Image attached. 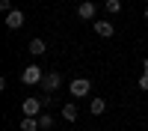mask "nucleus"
I'll list each match as a JSON object with an SVG mask.
<instances>
[{
  "instance_id": "f257e3e1",
  "label": "nucleus",
  "mask_w": 148,
  "mask_h": 131,
  "mask_svg": "<svg viewBox=\"0 0 148 131\" xmlns=\"http://www.w3.org/2000/svg\"><path fill=\"white\" fill-rule=\"evenodd\" d=\"M68 92L74 95V98H86V95L92 92V80H89V78H74V80L68 83Z\"/></svg>"
},
{
  "instance_id": "f03ea898",
  "label": "nucleus",
  "mask_w": 148,
  "mask_h": 131,
  "mask_svg": "<svg viewBox=\"0 0 148 131\" xmlns=\"http://www.w3.org/2000/svg\"><path fill=\"white\" fill-rule=\"evenodd\" d=\"M42 78H45V75H42V69H39V66H27V69L21 71V80L27 83V87H39Z\"/></svg>"
},
{
  "instance_id": "7ed1b4c3",
  "label": "nucleus",
  "mask_w": 148,
  "mask_h": 131,
  "mask_svg": "<svg viewBox=\"0 0 148 131\" xmlns=\"http://www.w3.org/2000/svg\"><path fill=\"white\" fill-rule=\"evenodd\" d=\"M42 98H36V95H30V98H24V104H21V110H24V116H36L39 119L42 116Z\"/></svg>"
},
{
  "instance_id": "20e7f679",
  "label": "nucleus",
  "mask_w": 148,
  "mask_h": 131,
  "mask_svg": "<svg viewBox=\"0 0 148 131\" xmlns=\"http://www.w3.org/2000/svg\"><path fill=\"white\" fill-rule=\"evenodd\" d=\"M39 87L45 89V92H56L59 87H62V78L56 75V71H45V78H42V83Z\"/></svg>"
},
{
  "instance_id": "39448f33",
  "label": "nucleus",
  "mask_w": 148,
  "mask_h": 131,
  "mask_svg": "<svg viewBox=\"0 0 148 131\" xmlns=\"http://www.w3.org/2000/svg\"><path fill=\"white\" fill-rule=\"evenodd\" d=\"M24 21H27V15H24L21 9H12L9 15H6V27H9V30H21Z\"/></svg>"
},
{
  "instance_id": "423d86ee",
  "label": "nucleus",
  "mask_w": 148,
  "mask_h": 131,
  "mask_svg": "<svg viewBox=\"0 0 148 131\" xmlns=\"http://www.w3.org/2000/svg\"><path fill=\"white\" fill-rule=\"evenodd\" d=\"M95 12H98V6L92 3V0H83V3L77 6V15H80L83 21H92V18H95Z\"/></svg>"
},
{
  "instance_id": "0eeeda50",
  "label": "nucleus",
  "mask_w": 148,
  "mask_h": 131,
  "mask_svg": "<svg viewBox=\"0 0 148 131\" xmlns=\"http://www.w3.org/2000/svg\"><path fill=\"white\" fill-rule=\"evenodd\" d=\"M95 33L101 36V39H113V36H116V27H113L110 21H95Z\"/></svg>"
},
{
  "instance_id": "6e6552de",
  "label": "nucleus",
  "mask_w": 148,
  "mask_h": 131,
  "mask_svg": "<svg viewBox=\"0 0 148 131\" xmlns=\"http://www.w3.org/2000/svg\"><path fill=\"white\" fill-rule=\"evenodd\" d=\"M45 51H47V42H45V39H33V42H30V54H33V57H42Z\"/></svg>"
},
{
  "instance_id": "1a4fd4ad",
  "label": "nucleus",
  "mask_w": 148,
  "mask_h": 131,
  "mask_svg": "<svg viewBox=\"0 0 148 131\" xmlns=\"http://www.w3.org/2000/svg\"><path fill=\"white\" fill-rule=\"evenodd\" d=\"M18 128L21 131H39V119H36V116H24Z\"/></svg>"
},
{
  "instance_id": "9d476101",
  "label": "nucleus",
  "mask_w": 148,
  "mask_h": 131,
  "mask_svg": "<svg viewBox=\"0 0 148 131\" xmlns=\"http://www.w3.org/2000/svg\"><path fill=\"white\" fill-rule=\"evenodd\" d=\"M89 110H92L95 116H101V113L107 110V101H104V98H98V95H95V98L89 101Z\"/></svg>"
},
{
  "instance_id": "9b49d317",
  "label": "nucleus",
  "mask_w": 148,
  "mask_h": 131,
  "mask_svg": "<svg viewBox=\"0 0 148 131\" xmlns=\"http://www.w3.org/2000/svg\"><path fill=\"white\" fill-rule=\"evenodd\" d=\"M62 119L65 122H74L77 119V104H62Z\"/></svg>"
},
{
  "instance_id": "f8f14e48",
  "label": "nucleus",
  "mask_w": 148,
  "mask_h": 131,
  "mask_svg": "<svg viewBox=\"0 0 148 131\" xmlns=\"http://www.w3.org/2000/svg\"><path fill=\"white\" fill-rule=\"evenodd\" d=\"M104 9L110 12V15H119V12H121V0H107Z\"/></svg>"
},
{
  "instance_id": "ddd939ff",
  "label": "nucleus",
  "mask_w": 148,
  "mask_h": 131,
  "mask_svg": "<svg viewBox=\"0 0 148 131\" xmlns=\"http://www.w3.org/2000/svg\"><path fill=\"white\" fill-rule=\"evenodd\" d=\"M39 128H42V131L53 128V116H51V113H42V116H39Z\"/></svg>"
},
{
  "instance_id": "4468645a",
  "label": "nucleus",
  "mask_w": 148,
  "mask_h": 131,
  "mask_svg": "<svg viewBox=\"0 0 148 131\" xmlns=\"http://www.w3.org/2000/svg\"><path fill=\"white\" fill-rule=\"evenodd\" d=\"M42 104H45V107L56 104V95H53V92H45V95H42Z\"/></svg>"
},
{
  "instance_id": "2eb2a0df",
  "label": "nucleus",
  "mask_w": 148,
  "mask_h": 131,
  "mask_svg": "<svg viewBox=\"0 0 148 131\" xmlns=\"http://www.w3.org/2000/svg\"><path fill=\"white\" fill-rule=\"evenodd\" d=\"M0 9H3L6 15H9V12H12V0H0Z\"/></svg>"
},
{
  "instance_id": "dca6fc26",
  "label": "nucleus",
  "mask_w": 148,
  "mask_h": 131,
  "mask_svg": "<svg viewBox=\"0 0 148 131\" xmlns=\"http://www.w3.org/2000/svg\"><path fill=\"white\" fill-rule=\"evenodd\" d=\"M139 87H142V89L148 92V75H142V78H139Z\"/></svg>"
},
{
  "instance_id": "f3484780",
  "label": "nucleus",
  "mask_w": 148,
  "mask_h": 131,
  "mask_svg": "<svg viewBox=\"0 0 148 131\" xmlns=\"http://www.w3.org/2000/svg\"><path fill=\"white\" fill-rule=\"evenodd\" d=\"M142 75H148V57L142 60Z\"/></svg>"
},
{
  "instance_id": "a211bd4d",
  "label": "nucleus",
  "mask_w": 148,
  "mask_h": 131,
  "mask_svg": "<svg viewBox=\"0 0 148 131\" xmlns=\"http://www.w3.org/2000/svg\"><path fill=\"white\" fill-rule=\"evenodd\" d=\"M145 21H148V9H145Z\"/></svg>"
}]
</instances>
